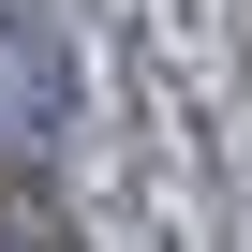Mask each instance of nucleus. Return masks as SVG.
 Instances as JSON below:
<instances>
[{
    "label": "nucleus",
    "mask_w": 252,
    "mask_h": 252,
    "mask_svg": "<svg viewBox=\"0 0 252 252\" xmlns=\"http://www.w3.org/2000/svg\"><path fill=\"white\" fill-rule=\"evenodd\" d=\"M74 119V45L60 15H0V149H45Z\"/></svg>",
    "instance_id": "f257e3e1"
},
{
    "label": "nucleus",
    "mask_w": 252,
    "mask_h": 252,
    "mask_svg": "<svg viewBox=\"0 0 252 252\" xmlns=\"http://www.w3.org/2000/svg\"><path fill=\"white\" fill-rule=\"evenodd\" d=\"M0 237H60V208L45 193H0Z\"/></svg>",
    "instance_id": "f03ea898"
}]
</instances>
